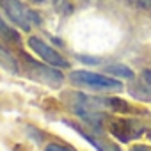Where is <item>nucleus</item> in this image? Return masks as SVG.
<instances>
[{
	"label": "nucleus",
	"instance_id": "f257e3e1",
	"mask_svg": "<svg viewBox=\"0 0 151 151\" xmlns=\"http://www.w3.org/2000/svg\"><path fill=\"white\" fill-rule=\"evenodd\" d=\"M71 98L73 100L69 103L73 112L94 130H100L105 119V114H103V109H107L105 98H91L86 94H71Z\"/></svg>",
	"mask_w": 151,
	"mask_h": 151
},
{
	"label": "nucleus",
	"instance_id": "9d476101",
	"mask_svg": "<svg viewBox=\"0 0 151 151\" xmlns=\"http://www.w3.org/2000/svg\"><path fill=\"white\" fill-rule=\"evenodd\" d=\"M0 36L2 37H6V39H9V41H18V32L14 30V29H11L6 22H4V18L0 16Z\"/></svg>",
	"mask_w": 151,
	"mask_h": 151
},
{
	"label": "nucleus",
	"instance_id": "2eb2a0df",
	"mask_svg": "<svg viewBox=\"0 0 151 151\" xmlns=\"http://www.w3.org/2000/svg\"><path fill=\"white\" fill-rule=\"evenodd\" d=\"M32 2H36V4H43L45 0H32Z\"/></svg>",
	"mask_w": 151,
	"mask_h": 151
},
{
	"label": "nucleus",
	"instance_id": "7ed1b4c3",
	"mask_svg": "<svg viewBox=\"0 0 151 151\" xmlns=\"http://www.w3.org/2000/svg\"><path fill=\"white\" fill-rule=\"evenodd\" d=\"M2 9L7 14V18L25 32H29L32 27L41 25L39 14L34 13L32 9H29L20 0H2Z\"/></svg>",
	"mask_w": 151,
	"mask_h": 151
},
{
	"label": "nucleus",
	"instance_id": "4468645a",
	"mask_svg": "<svg viewBox=\"0 0 151 151\" xmlns=\"http://www.w3.org/2000/svg\"><path fill=\"white\" fill-rule=\"evenodd\" d=\"M130 151H151V147H149V146H144V144H137V146H133Z\"/></svg>",
	"mask_w": 151,
	"mask_h": 151
},
{
	"label": "nucleus",
	"instance_id": "9b49d317",
	"mask_svg": "<svg viewBox=\"0 0 151 151\" xmlns=\"http://www.w3.org/2000/svg\"><path fill=\"white\" fill-rule=\"evenodd\" d=\"M45 151H75L73 147H69V146H64V144H57V142H52V144H48L46 146V149Z\"/></svg>",
	"mask_w": 151,
	"mask_h": 151
},
{
	"label": "nucleus",
	"instance_id": "f8f14e48",
	"mask_svg": "<svg viewBox=\"0 0 151 151\" xmlns=\"http://www.w3.org/2000/svg\"><path fill=\"white\" fill-rule=\"evenodd\" d=\"M133 4L140 9H151V0H133Z\"/></svg>",
	"mask_w": 151,
	"mask_h": 151
},
{
	"label": "nucleus",
	"instance_id": "423d86ee",
	"mask_svg": "<svg viewBox=\"0 0 151 151\" xmlns=\"http://www.w3.org/2000/svg\"><path fill=\"white\" fill-rule=\"evenodd\" d=\"M29 46H30V50H32L36 55H39V57L45 60V64H50V66H53V68H68V66H69L68 60H66L55 48H52L50 45H46L41 37H36V36L29 37Z\"/></svg>",
	"mask_w": 151,
	"mask_h": 151
},
{
	"label": "nucleus",
	"instance_id": "f03ea898",
	"mask_svg": "<svg viewBox=\"0 0 151 151\" xmlns=\"http://www.w3.org/2000/svg\"><path fill=\"white\" fill-rule=\"evenodd\" d=\"M69 78L75 86L84 87V89H91V91H100V93H116L123 89V82L105 77L100 73H93V71H73L69 75Z\"/></svg>",
	"mask_w": 151,
	"mask_h": 151
},
{
	"label": "nucleus",
	"instance_id": "20e7f679",
	"mask_svg": "<svg viewBox=\"0 0 151 151\" xmlns=\"http://www.w3.org/2000/svg\"><path fill=\"white\" fill-rule=\"evenodd\" d=\"M109 132L119 139L121 142H130L135 137L142 135V132H146V126L137 121V119H128V117H117L109 121Z\"/></svg>",
	"mask_w": 151,
	"mask_h": 151
},
{
	"label": "nucleus",
	"instance_id": "6e6552de",
	"mask_svg": "<svg viewBox=\"0 0 151 151\" xmlns=\"http://www.w3.org/2000/svg\"><path fill=\"white\" fill-rule=\"evenodd\" d=\"M0 68H4L6 71L13 73V75H18L20 73V68H18V60L14 59V55L0 43Z\"/></svg>",
	"mask_w": 151,
	"mask_h": 151
},
{
	"label": "nucleus",
	"instance_id": "ddd939ff",
	"mask_svg": "<svg viewBox=\"0 0 151 151\" xmlns=\"http://www.w3.org/2000/svg\"><path fill=\"white\" fill-rule=\"evenodd\" d=\"M142 78H144L146 86L151 87V69H144V71H142Z\"/></svg>",
	"mask_w": 151,
	"mask_h": 151
},
{
	"label": "nucleus",
	"instance_id": "0eeeda50",
	"mask_svg": "<svg viewBox=\"0 0 151 151\" xmlns=\"http://www.w3.org/2000/svg\"><path fill=\"white\" fill-rule=\"evenodd\" d=\"M66 124H68V126H71L73 130H77V132L86 139V140H89V142L96 147V151H121V149H119V146H116L114 142H109V140H105V139H100V137L96 135L98 132H93V133H91V132L84 130V128H82V126H78V124H73V123H66Z\"/></svg>",
	"mask_w": 151,
	"mask_h": 151
},
{
	"label": "nucleus",
	"instance_id": "39448f33",
	"mask_svg": "<svg viewBox=\"0 0 151 151\" xmlns=\"http://www.w3.org/2000/svg\"><path fill=\"white\" fill-rule=\"evenodd\" d=\"M25 62H27V73L37 82H43L50 87H60L64 77L60 75L59 69H55L53 66L50 64H39V62H34L30 60L29 57H25Z\"/></svg>",
	"mask_w": 151,
	"mask_h": 151
},
{
	"label": "nucleus",
	"instance_id": "1a4fd4ad",
	"mask_svg": "<svg viewBox=\"0 0 151 151\" xmlns=\"http://www.w3.org/2000/svg\"><path fill=\"white\" fill-rule=\"evenodd\" d=\"M107 71L110 75H116V77H121V78H126V80L133 78V71L124 64H110V66H107Z\"/></svg>",
	"mask_w": 151,
	"mask_h": 151
}]
</instances>
